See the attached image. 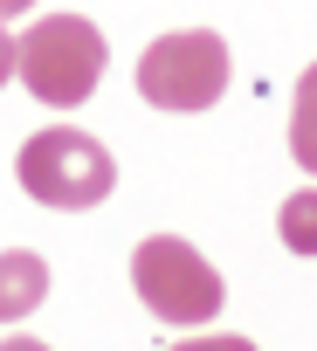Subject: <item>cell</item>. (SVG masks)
Instances as JSON below:
<instances>
[{
    "mask_svg": "<svg viewBox=\"0 0 317 351\" xmlns=\"http://www.w3.org/2000/svg\"><path fill=\"white\" fill-rule=\"evenodd\" d=\"M104 62H110V42L97 21L83 14H42L21 42H14V76L28 83L35 104L49 110H76L97 97L104 83Z\"/></svg>",
    "mask_w": 317,
    "mask_h": 351,
    "instance_id": "6da1fadb",
    "label": "cell"
},
{
    "mask_svg": "<svg viewBox=\"0 0 317 351\" xmlns=\"http://www.w3.org/2000/svg\"><path fill=\"white\" fill-rule=\"evenodd\" d=\"M14 180L28 186V200L56 207V214H83V207H104L110 186H117V158L90 138V131H69V124H49L21 145L14 158Z\"/></svg>",
    "mask_w": 317,
    "mask_h": 351,
    "instance_id": "7a4b0ae2",
    "label": "cell"
},
{
    "mask_svg": "<svg viewBox=\"0 0 317 351\" xmlns=\"http://www.w3.org/2000/svg\"><path fill=\"white\" fill-rule=\"evenodd\" d=\"M131 76H138V97L152 110H180L187 117V110H214L228 97L235 62H228V42L214 28H173L138 56Z\"/></svg>",
    "mask_w": 317,
    "mask_h": 351,
    "instance_id": "3957f363",
    "label": "cell"
},
{
    "mask_svg": "<svg viewBox=\"0 0 317 351\" xmlns=\"http://www.w3.org/2000/svg\"><path fill=\"white\" fill-rule=\"evenodd\" d=\"M131 289H138V303H145L158 324H180V330L214 324L221 303H228L221 269H214L207 255H193V241H180V234L138 241V255H131Z\"/></svg>",
    "mask_w": 317,
    "mask_h": 351,
    "instance_id": "277c9868",
    "label": "cell"
},
{
    "mask_svg": "<svg viewBox=\"0 0 317 351\" xmlns=\"http://www.w3.org/2000/svg\"><path fill=\"white\" fill-rule=\"evenodd\" d=\"M49 296V262L35 248H8L0 255V324H21L28 310H42Z\"/></svg>",
    "mask_w": 317,
    "mask_h": 351,
    "instance_id": "5b68a950",
    "label": "cell"
},
{
    "mask_svg": "<svg viewBox=\"0 0 317 351\" xmlns=\"http://www.w3.org/2000/svg\"><path fill=\"white\" fill-rule=\"evenodd\" d=\"M290 152H296V165L317 180V62L303 69V83H296V110H290Z\"/></svg>",
    "mask_w": 317,
    "mask_h": 351,
    "instance_id": "8992f818",
    "label": "cell"
},
{
    "mask_svg": "<svg viewBox=\"0 0 317 351\" xmlns=\"http://www.w3.org/2000/svg\"><path fill=\"white\" fill-rule=\"evenodd\" d=\"M276 234H283L290 255H317V186H303L276 207Z\"/></svg>",
    "mask_w": 317,
    "mask_h": 351,
    "instance_id": "52a82bcc",
    "label": "cell"
},
{
    "mask_svg": "<svg viewBox=\"0 0 317 351\" xmlns=\"http://www.w3.org/2000/svg\"><path fill=\"white\" fill-rule=\"evenodd\" d=\"M173 351H255V344H248V337H228V330H221V337H187V344H173Z\"/></svg>",
    "mask_w": 317,
    "mask_h": 351,
    "instance_id": "ba28073f",
    "label": "cell"
},
{
    "mask_svg": "<svg viewBox=\"0 0 317 351\" xmlns=\"http://www.w3.org/2000/svg\"><path fill=\"white\" fill-rule=\"evenodd\" d=\"M14 83V35H8V21H0V90Z\"/></svg>",
    "mask_w": 317,
    "mask_h": 351,
    "instance_id": "9c48e42d",
    "label": "cell"
},
{
    "mask_svg": "<svg viewBox=\"0 0 317 351\" xmlns=\"http://www.w3.org/2000/svg\"><path fill=\"white\" fill-rule=\"evenodd\" d=\"M0 351H49V344H42V337H8Z\"/></svg>",
    "mask_w": 317,
    "mask_h": 351,
    "instance_id": "30bf717a",
    "label": "cell"
},
{
    "mask_svg": "<svg viewBox=\"0 0 317 351\" xmlns=\"http://www.w3.org/2000/svg\"><path fill=\"white\" fill-rule=\"evenodd\" d=\"M35 8V0H0V21H8V14H28Z\"/></svg>",
    "mask_w": 317,
    "mask_h": 351,
    "instance_id": "8fae6325",
    "label": "cell"
}]
</instances>
